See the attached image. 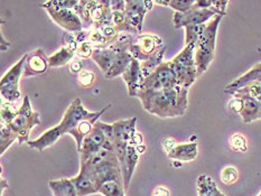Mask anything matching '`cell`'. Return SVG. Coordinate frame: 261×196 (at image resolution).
<instances>
[{
  "label": "cell",
  "instance_id": "obj_17",
  "mask_svg": "<svg viewBox=\"0 0 261 196\" xmlns=\"http://www.w3.org/2000/svg\"><path fill=\"white\" fill-rule=\"evenodd\" d=\"M91 19H92L93 28L95 30L113 26L112 10L109 0H96L92 10H91Z\"/></svg>",
  "mask_w": 261,
  "mask_h": 196
},
{
  "label": "cell",
  "instance_id": "obj_12",
  "mask_svg": "<svg viewBox=\"0 0 261 196\" xmlns=\"http://www.w3.org/2000/svg\"><path fill=\"white\" fill-rule=\"evenodd\" d=\"M215 16L218 15L211 9H200L193 6L192 9L186 11V13H175L173 22L176 30H179L181 27L185 28L187 26L206 24L207 20L214 18Z\"/></svg>",
  "mask_w": 261,
  "mask_h": 196
},
{
  "label": "cell",
  "instance_id": "obj_14",
  "mask_svg": "<svg viewBox=\"0 0 261 196\" xmlns=\"http://www.w3.org/2000/svg\"><path fill=\"white\" fill-rule=\"evenodd\" d=\"M106 142L107 138L105 136V133L101 130L98 122H96L93 130L90 132L89 136H87V138L84 139V142L82 144V147L80 150V165L86 164L91 157L95 155L96 153H99L101 149H103Z\"/></svg>",
  "mask_w": 261,
  "mask_h": 196
},
{
  "label": "cell",
  "instance_id": "obj_37",
  "mask_svg": "<svg viewBox=\"0 0 261 196\" xmlns=\"http://www.w3.org/2000/svg\"><path fill=\"white\" fill-rule=\"evenodd\" d=\"M239 178V172L233 166H228L221 172V181L226 185H231L238 181Z\"/></svg>",
  "mask_w": 261,
  "mask_h": 196
},
{
  "label": "cell",
  "instance_id": "obj_2",
  "mask_svg": "<svg viewBox=\"0 0 261 196\" xmlns=\"http://www.w3.org/2000/svg\"><path fill=\"white\" fill-rule=\"evenodd\" d=\"M82 172L99 188L107 182H118L123 184L120 161L113 150L101 149L86 162L80 165Z\"/></svg>",
  "mask_w": 261,
  "mask_h": 196
},
{
  "label": "cell",
  "instance_id": "obj_41",
  "mask_svg": "<svg viewBox=\"0 0 261 196\" xmlns=\"http://www.w3.org/2000/svg\"><path fill=\"white\" fill-rule=\"evenodd\" d=\"M112 21L113 27H120L126 22V13L124 10L112 11Z\"/></svg>",
  "mask_w": 261,
  "mask_h": 196
},
{
  "label": "cell",
  "instance_id": "obj_29",
  "mask_svg": "<svg viewBox=\"0 0 261 196\" xmlns=\"http://www.w3.org/2000/svg\"><path fill=\"white\" fill-rule=\"evenodd\" d=\"M166 52V46L164 45L162 48H160L157 52L149 58L147 61L140 63L141 67V73H143L144 77L146 78L147 76H149L152 72H154L158 66H161L164 63V55H165Z\"/></svg>",
  "mask_w": 261,
  "mask_h": 196
},
{
  "label": "cell",
  "instance_id": "obj_39",
  "mask_svg": "<svg viewBox=\"0 0 261 196\" xmlns=\"http://www.w3.org/2000/svg\"><path fill=\"white\" fill-rule=\"evenodd\" d=\"M93 50H94L93 45L88 41V42H84V43H81L80 45H79L75 54L80 59H89V58H92Z\"/></svg>",
  "mask_w": 261,
  "mask_h": 196
},
{
  "label": "cell",
  "instance_id": "obj_26",
  "mask_svg": "<svg viewBox=\"0 0 261 196\" xmlns=\"http://www.w3.org/2000/svg\"><path fill=\"white\" fill-rule=\"evenodd\" d=\"M70 179L73 183V185H74L77 196H88V195L99 193L98 188H96L94 183L91 181L86 174H83L82 172L79 173V175L74 176L73 178H70Z\"/></svg>",
  "mask_w": 261,
  "mask_h": 196
},
{
  "label": "cell",
  "instance_id": "obj_34",
  "mask_svg": "<svg viewBox=\"0 0 261 196\" xmlns=\"http://www.w3.org/2000/svg\"><path fill=\"white\" fill-rule=\"evenodd\" d=\"M195 0H169L168 7L173 8L176 13H186L192 9Z\"/></svg>",
  "mask_w": 261,
  "mask_h": 196
},
{
  "label": "cell",
  "instance_id": "obj_4",
  "mask_svg": "<svg viewBox=\"0 0 261 196\" xmlns=\"http://www.w3.org/2000/svg\"><path fill=\"white\" fill-rule=\"evenodd\" d=\"M222 16H215L206 25V30L195 44V63L197 75H202L214 60L215 43H217L218 30Z\"/></svg>",
  "mask_w": 261,
  "mask_h": 196
},
{
  "label": "cell",
  "instance_id": "obj_15",
  "mask_svg": "<svg viewBox=\"0 0 261 196\" xmlns=\"http://www.w3.org/2000/svg\"><path fill=\"white\" fill-rule=\"evenodd\" d=\"M48 66V58L45 55L43 49L37 48L34 52L26 54V62L22 76L32 77L42 75L47 71Z\"/></svg>",
  "mask_w": 261,
  "mask_h": 196
},
{
  "label": "cell",
  "instance_id": "obj_38",
  "mask_svg": "<svg viewBox=\"0 0 261 196\" xmlns=\"http://www.w3.org/2000/svg\"><path fill=\"white\" fill-rule=\"evenodd\" d=\"M17 114V111L13 108V105L9 102H6L2 105V122L6 123V125H9V123L13 121Z\"/></svg>",
  "mask_w": 261,
  "mask_h": 196
},
{
  "label": "cell",
  "instance_id": "obj_40",
  "mask_svg": "<svg viewBox=\"0 0 261 196\" xmlns=\"http://www.w3.org/2000/svg\"><path fill=\"white\" fill-rule=\"evenodd\" d=\"M79 4V0L76 2H70V0H62V2H56V0H53V2H46L44 5L48 6V7H52L55 9H74L76 7V5Z\"/></svg>",
  "mask_w": 261,
  "mask_h": 196
},
{
  "label": "cell",
  "instance_id": "obj_45",
  "mask_svg": "<svg viewBox=\"0 0 261 196\" xmlns=\"http://www.w3.org/2000/svg\"><path fill=\"white\" fill-rule=\"evenodd\" d=\"M110 7L112 11L124 10L126 9V2L124 0H113V2H110Z\"/></svg>",
  "mask_w": 261,
  "mask_h": 196
},
{
  "label": "cell",
  "instance_id": "obj_16",
  "mask_svg": "<svg viewBox=\"0 0 261 196\" xmlns=\"http://www.w3.org/2000/svg\"><path fill=\"white\" fill-rule=\"evenodd\" d=\"M110 106L111 105H108V106H106L105 109H102L98 112H94L93 116H91L90 118H87V119L82 120L75 128H73L72 130L70 131L69 134H71V136H73V138L75 139L76 149H77L79 153H80L84 139H86L87 136H89V134H90V132L93 130L94 125L99 121V118L102 115H103L105 112L110 108Z\"/></svg>",
  "mask_w": 261,
  "mask_h": 196
},
{
  "label": "cell",
  "instance_id": "obj_8",
  "mask_svg": "<svg viewBox=\"0 0 261 196\" xmlns=\"http://www.w3.org/2000/svg\"><path fill=\"white\" fill-rule=\"evenodd\" d=\"M136 123H137V118H130V119L119 120L112 123L113 147H115V153L120 164L126 156L128 146L136 145L135 138L137 136Z\"/></svg>",
  "mask_w": 261,
  "mask_h": 196
},
{
  "label": "cell",
  "instance_id": "obj_32",
  "mask_svg": "<svg viewBox=\"0 0 261 196\" xmlns=\"http://www.w3.org/2000/svg\"><path fill=\"white\" fill-rule=\"evenodd\" d=\"M206 25L207 24H202L185 27V46H187V45L196 44L200 37L203 35L204 31L206 30Z\"/></svg>",
  "mask_w": 261,
  "mask_h": 196
},
{
  "label": "cell",
  "instance_id": "obj_43",
  "mask_svg": "<svg viewBox=\"0 0 261 196\" xmlns=\"http://www.w3.org/2000/svg\"><path fill=\"white\" fill-rule=\"evenodd\" d=\"M228 106H229L230 111L233 112V114H238V115H239L241 109H242V101H241V99H239V98H234V97H233V98H232V99L230 100V102H229Z\"/></svg>",
  "mask_w": 261,
  "mask_h": 196
},
{
  "label": "cell",
  "instance_id": "obj_42",
  "mask_svg": "<svg viewBox=\"0 0 261 196\" xmlns=\"http://www.w3.org/2000/svg\"><path fill=\"white\" fill-rule=\"evenodd\" d=\"M229 2H213L212 7L210 8L211 10H213L215 14L218 16H225L226 14V6H228Z\"/></svg>",
  "mask_w": 261,
  "mask_h": 196
},
{
  "label": "cell",
  "instance_id": "obj_20",
  "mask_svg": "<svg viewBox=\"0 0 261 196\" xmlns=\"http://www.w3.org/2000/svg\"><path fill=\"white\" fill-rule=\"evenodd\" d=\"M139 157L140 156H139L137 147L134 145H129L127 148L126 156H124V159L120 164L122 177H123V187L126 192L130 186V183H132L134 172L139 161Z\"/></svg>",
  "mask_w": 261,
  "mask_h": 196
},
{
  "label": "cell",
  "instance_id": "obj_9",
  "mask_svg": "<svg viewBox=\"0 0 261 196\" xmlns=\"http://www.w3.org/2000/svg\"><path fill=\"white\" fill-rule=\"evenodd\" d=\"M178 81L176 77L175 71L169 62L158 66L157 69L151 73L149 76L145 78V81L141 86L139 91H148V92H158L165 89H173L178 87Z\"/></svg>",
  "mask_w": 261,
  "mask_h": 196
},
{
  "label": "cell",
  "instance_id": "obj_48",
  "mask_svg": "<svg viewBox=\"0 0 261 196\" xmlns=\"http://www.w3.org/2000/svg\"><path fill=\"white\" fill-rule=\"evenodd\" d=\"M154 4L164 6V7H168V2H164V0H156V2H154Z\"/></svg>",
  "mask_w": 261,
  "mask_h": 196
},
{
  "label": "cell",
  "instance_id": "obj_35",
  "mask_svg": "<svg viewBox=\"0 0 261 196\" xmlns=\"http://www.w3.org/2000/svg\"><path fill=\"white\" fill-rule=\"evenodd\" d=\"M77 83L79 86L83 89H89L91 87H93V84L95 83V74L92 71H88V70H83L80 74L77 75Z\"/></svg>",
  "mask_w": 261,
  "mask_h": 196
},
{
  "label": "cell",
  "instance_id": "obj_23",
  "mask_svg": "<svg viewBox=\"0 0 261 196\" xmlns=\"http://www.w3.org/2000/svg\"><path fill=\"white\" fill-rule=\"evenodd\" d=\"M171 159L179 161H192L197 156V143L178 144L167 154Z\"/></svg>",
  "mask_w": 261,
  "mask_h": 196
},
{
  "label": "cell",
  "instance_id": "obj_19",
  "mask_svg": "<svg viewBox=\"0 0 261 196\" xmlns=\"http://www.w3.org/2000/svg\"><path fill=\"white\" fill-rule=\"evenodd\" d=\"M232 97L239 98L242 101V109L240 111V116L245 123H249L261 119V102L251 98L250 95L236 92Z\"/></svg>",
  "mask_w": 261,
  "mask_h": 196
},
{
  "label": "cell",
  "instance_id": "obj_27",
  "mask_svg": "<svg viewBox=\"0 0 261 196\" xmlns=\"http://www.w3.org/2000/svg\"><path fill=\"white\" fill-rule=\"evenodd\" d=\"M197 196H225L218 188V185L212 177L207 175H200L196 182Z\"/></svg>",
  "mask_w": 261,
  "mask_h": 196
},
{
  "label": "cell",
  "instance_id": "obj_6",
  "mask_svg": "<svg viewBox=\"0 0 261 196\" xmlns=\"http://www.w3.org/2000/svg\"><path fill=\"white\" fill-rule=\"evenodd\" d=\"M41 125V119H39V114L36 111H34L32 108L30 97L26 95L22 101V104L19 110H17V114L15 118L9 123V127L13 129L15 133L18 136L19 145L30 142V134L32 129Z\"/></svg>",
  "mask_w": 261,
  "mask_h": 196
},
{
  "label": "cell",
  "instance_id": "obj_18",
  "mask_svg": "<svg viewBox=\"0 0 261 196\" xmlns=\"http://www.w3.org/2000/svg\"><path fill=\"white\" fill-rule=\"evenodd\" d=\"M122 77L124 82L127 83L128 93L130 97H137L139 90L145 81V77L141 73L140 62L134 59L126 72L122 74Z\"/></svg>",
  "mask_w": 261,
  "mask_h": 196
},
{
  "label": "cell",
  "instance_id": "obj_47",
  "mask_svg": "<svg viewBox=\"0 0 261 196\" xmlns=\"http://www.w3.org/2000/svg\"><path fill=\"white\" fill-rule=\"evenodd\" d=\"M70 71L72 74H75V75H79L80 73L83 71L82 69V63L80 61L77 62H73V63L70 65Z\"/></svg>",
  "mask_w": 261,
  "mask_h": 196
},
{
  "label": "cell",
  "instance_id": "obj_24",
  "mask_svg": "<svg viewBox=\"0 0 261 196\" xmlns=\"http://www.w3.org/2000/svg\"><path fill=\"white\" fill-rule=\"evenodd\" d=\"M133 60L134 58L129 52L118 54L116 56L115 61H113V64L110 67L109 72H108L107 74H105V77L107 80H112V78H115L119 75H122L128 69V66L130 65V63H132Z\"/></svg>",
  "mask_w": 261,
  "mask_h": 196
},
{
  "label": "cell",
  "instance_id": "obj_21",
  "mask_svg": "<svg viewBox=\"0 0 261 196\" xmlns=\"http://www.w3.org/2000/svg\"><path fill=\"white\" fill-rule=\"evenodd\" d=\"M118 35L119 33L113 26L101 28V30L92 28L90 31L89 42L93 45L94 48H108L110 45L115 43Z\"/></svg>",
  "mask_w": 261,
  "mask_h": 196
},
{
  "label": "cell",
  "instance_id": "obj_25",
  "mask_svg": "<svg viewBox=\"0 0 261 196\" xmlns=\"http://www.w3.org/2000/svg\"><path fill=\"white\" fill-rule=\"evenodd\" d=\"M116 54L112 49L109 47L108 48H94L93 54H92V59L96 64L99 65L101 71L103 72V74H107L109 72L110 67L113 64V61H115Z\"/></svg>",
  "mask_w": 261,
  "mask_h": 196
},
{
  "label": "cell",
  "instance_id": "obj_28",
  "mask_svg": "<svg viewBox=\"0 0 261 196\" xmlns=\"http://www.w3.org/2000/svg\"><path fill=\"white\" fill-rule=\"evenodd\" d=\"M49 188L54 196H77L74 185L69 178H61L58 181L49 182Z\"/></svg>",
  "mask_w": 261,
  "mask_h": 196
},
{
  "label": "cell",
  "instance_id": "obj_3",
  "mask_svg": "<svg viewBox=\"0 0 261 196\" xmlns=\"http://www.w3.org/2000/svg\"><path fill=\"white\" fill-rule=\"evenodd\" d=\"M94 112H90L84 108L81 100L76 98L72 101V103L66 109L63 119L58 126L45 131L41 137L35 140H30L27 145L32 149L43 151L46 148L53 146L63 134L70 133L73 128H75L82 120L93 116Z\"/></svg>",
  "mask_w": 261,
  "mask_h": 196
},
{
  "label": "cell",
  "instance_id": "obj_11",
  "mask_svg": "<svg viewBox=\"0 0 261 196\" xmlns=\"http://www.w3.org/2000/svg\"><path fill=\"white\" fill-rule=\"evenodd\" d=\"M164 46L163 39L154 34H140L136 42L130 46L129 53L140 63L151 58L158 49Z\"/></svg>",
  "mask_w": 261,
  "mask_h": 196
},
{
  "label": "cell",
  "instance_id": "obj_30",
  "mask_svg": "<svg viewBox=\"0 0 261 196\" xmlns=\"http://www.w3.org/2000/svg\"><path fill=\"white\" fill-rule=\"evenodd\" d=\"M75 52L72 49L63 46L60 48L58 52H55L53 55L48 56V65L49 67H61L66 65L73 59Z\"/></svg>",
  "mask_w": 261,
  "mask_h": 196
},
{
  "label": "cell",
  "instance_id": "obj_1",
  "mask_svg": "<svg viewBox=\"0 0 261 196\" xmlns=\"http://www.w3.org/2000/svg\"><path fill=\"white\" fill-rule=\"evenodd\" d=\"M137 98L144 109L160 118L183 116L189 106V89L176 87L158 92L139 91Z\"/></svg>",
  "mask_w": 261,
  "mask_h": 196
},
{
  "label": "cell",
  "instance_id": "obj_10",
  "mask_svg": "<svg viewBox=\"0 0 261 196\" xmlns=\"http://www.w3.org/2000/svg\"><path fill=\"white\" fill-rule=\"evenodd\" d=\"M25 62L26 55L22 56L13 67H10L9 71L2 78L0 91H2V95L6 100V102L13 103L16 100H18V98H20L18 83L20 77L22 76V73H24Z\"/></svg>",
  "mask_w": 261,
  "mask_h": 196
},
{
  "label": "cell",
  "instance_id": "obj_13",
  "mask_svg": "<svg viewBox=\"0 0 261 196\" xmlns=\"http://www.w3.org/2000/svg\"><path fill=\"white\" fill-rule=\"evenodd\" d=\"M43 8L47 11L56 24L64 28L69 33H76L83 31V24L80 17L73 9H55L43 4Z\"/></svg>",
  "mask_w": 261,
  "mask_h": 196
},
{
  "label": "cell",
  "instance_id": "obj_7",
  "mask_svg": "<svg viewBox=\"0 0 261 196\" xmlns=\"http://www.w3.org/2000/svg\"><path fill=\"white\" fill-rule=\"evenodd\" d=\"M154 2H145V0H127L126 2V22L120 27H115L118 33H128L134 36L140 35L143 30L144 18L147 11L154 7Z\"/></svg>",
  "mask_w": 261,
  "mask_h": 196
},
{
  "label": "cell",
  "instance_id": "obj_44",
  "mask_svg": "<svg viewBox=\"0 0 261 196\" xmlns=\"http://www.w3.org/2000/svg\"><path fill=\"white\" fill-rule=\"evenodd\" d=\"M177 145L178 144L176 143V140L173 138H165L163 140V146H164V148H165V150L167 151V154L171 150H173Z\"/></svg>",
  "mask_w": 261,
  "mask_h": 196
},
{
  "label": "cell",
  "instance_id": "obj_46",
  "mask_svg": "<svg viewBox=\"0 0 261 196\" xmlns=\"http://www.w3.org/2000/svg\"><path fill=\"white\" fill-rule=\"evenodd\" d=\"M151 196H171V192L164 186H157L154 188Z\"/></svg>",
  "mask_w": 261,
  "mask_h": 196
},
{
  "label": "cell",
  "instance_id": "obj_5",
  "mask_svg": "<svg viewBox=\"0 0 261 196\" xmlns=\"http://www.w3.org/2000/svg\"><path fill=\"white\" fill-rule=\"evenodd\" d=\"M179 87L190 89L195 82L197 67L195 63V44L187 45L181 52L171 61Z\"/></svg>",
  "mask_w": 261,
  "mask_h": 196
},
{
  "label": "cell",
  "instance_id": "obj_36",
  "mask_svg": "<svg viewBox=\"0 0 261 196\" xmlns=\"http://www.w3.org/2000/svg\"><path fill=\"white\" fill-rule=\"evenodd\" d=\"M230 147L234 151H242V153H245L248 149V143L246 137L241 133H234L230 138Z\"/></svg>",
  "mask_w": 261,
  "mask_h": 196
},
{
  "label": "cell",
  "instance_id": "obj_31",
  "mask_svg": "<svg viewBox=\"0 0 261 196\" xmlns=\"http://www.w3.org/2000/svg\"><path fill=\"white\" fill-rule=\"evenodd\" d=\"M16 140H18V136L8 125L2 122V128H0V154L4 155L5 151L7 150Z\"/></svg>",
  "mask_w": 261,
  "mask_h": 196
},
{
  "label": "cell",
  "instance_id": "obj_33",
  "mask_svg": "<svg viewBox=\"0 0 261 196\" xmlns=\"http://www.w3.org/2000/svg\"><path fill=\"white\" fill-rule=\"evenodd\" d=\"M99 193L103 196H124L123 184L118 182H107L101 185L99 188Z\"/></svg>",
  "mask_w": 261,
  "mask_h": 196
},
{
  "label": "cell",
  "instance_id": "obj_22",
  "mask_svg": "<svg viewBox=\"0 0 261 196\" xmlns=\"http://www.w3.org/2000/svg\"><path fill=\"white\" fill-rule=\"evenodd\" d=\"M252 82L261 83V63L254 65L251 70H249L246 73V74H243L242 76L238 77L237 80H234L232 83L228 84L224 89V92L226 94L232 95L234 92H237L238 90L247 87L248 84H250Z\"/></svg>",
  "mask_w": 261,
  "mask_h": 196
}]
</instances>
